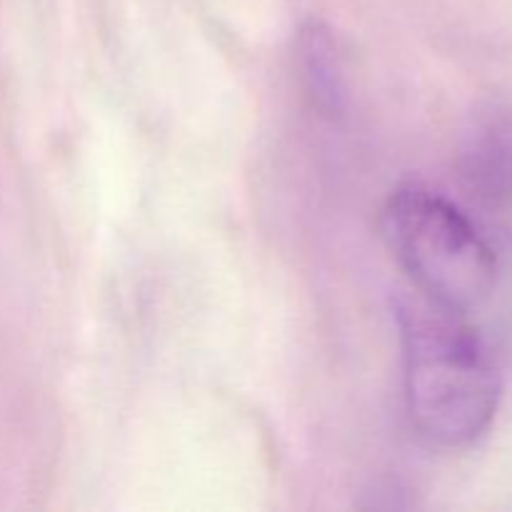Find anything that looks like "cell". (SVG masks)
<instances>
[{"label": "cell", "instance_id": "obj_4", "mask_svg": "<svg viewBox=\"0 0 512 512\" xmlns=\"http://www.w3.org/2000/svg\"><path fill=\"white\" fill-rule=\"evenodd\" d=\"M295 43H298L295 50H298L300 78L313 105H318L325 113H338L343 108L345 85L333 30L320 20H308L298 30Z\"/></svg>", "mask_w": 512, "mask_h": 512}, {"label": "cell", "instance_id": "obj_3", "mask_svg": "<svg viewBox=\"0 0 512 512\" xmlns=\"http://www.w3.org/2000/svg\"><path fill=\"white\" fill-rule=\"evenodd\" d=\"M460 178L480 208H512V113L498 105L475 113L460 145Z\"/></svg>", "mask_w": 512, "mask_h": 512}, {"label": "cell", "instance_id": "obj_2", "mask_svg": "<svg viewBox=\"0 0 512 512\" xmlns=\"http://www.w3.org/2000/svg\"><path fill=\"white\" fill-rule=\"evenodd\" d=\"M380 233L415 293L473 313L493 295L498 258L458 203L423 183H403L380 210Z\"/></svg>", "mask_w": 512, "mask_h": 512}, {"label": "cell", "instance_id": "obj_1", "mask_svg": "<svg viewBox=\"0 0 512 512\" xmlns=\"http://www.w3.org/2000/svg\"><path fill=\"white\" fill-rule=\"evenodd\" d=\"M395 320L403 350L405 410L430 445L460 450L493 425L503 380L483 335L468 313L425 295H400Z\"/></svg>", "mask_w": 512, "mask_h": 512}]
</instances>
